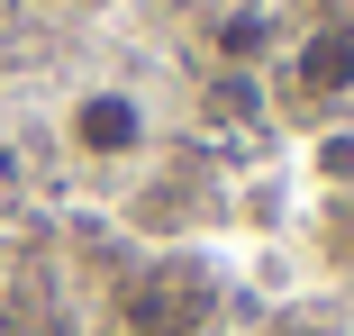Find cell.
<instances>
[{"instance_id":"cell-1","label":"cell","mask_w":354,"mask_h":336,"mask_svg":"<svg viewBox=\"0 0 354 336\" xmlns=\"http://www.w3.org/2000/svg\"><path fill=\"white\" fill-rule=\"evenodd\" d=\"M64 146H73L82 164H136L155 146V109L146 91H127V82H91L64 100Z\"/></svg>"},{"instance_id":"cell-2","label":"cell","mask_w":354,"mask_h":336,"mask_svg":"<svg viewBox=\"0 0 354 336\" xmlns=\"http://www.w3.org/2000/svg\"><path fill=\"white\" fill-rule=\"evenodd\" d=\"M291 82H300L309 100L354 91V19H327V28H309V37L291 46Z\"/></svg>"},{"instance_id":"cell-3","label":"cell","mask_w":354,"mask_h":336,"mask_svg":"<svg viewBox=\"0 0 354 336\" xmlns=\"http://www.w3.org/2000/svg\"><path fill=\"white\" fill-rule=\"evenodd\" d=\"M318 182L354 191V137H318Z\"/></svg>"},{"instance_id":"cell-4","label":"cell","mask_w":354,"mask_h":336,"mask_svg":"<svg viewBox=\"0 0 354 336\" xmlns=\"http://www.w3.org/2000/svg\"><path fill=\"white\" fill-rule=\"evenodd\" d=\"M272 336H345V327H327V318H281Z\"/></svg>"},{"instance_id":"cell-5","label":"cell","mask_w":354,"mask_h":336,"mask_svg":"<svg viewBox=\"0 0 354 336\" xmlns=\"http://www.w3.org/2000/svg\"><path fill=\"white\" fill-rule=\"evenodd\" d=\"M327 245H336V263H354V218H336V236H327Z\"/></svg>"},{"instance_id":"cell-6","label":"cell","mask_w":354,"mask_h":336,"mask_svg":"<svg viewBox=\"0 0 354 336\" xmlns=\"http://www.w3.org/2000/svg\"><path fill=\"white\" fill-rule=\"evenodd\" d=\"M0 273H10V236H0Z\"/></svg>"}]
</instances>
